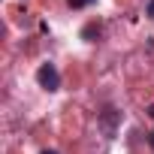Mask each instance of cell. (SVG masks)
<instances>
[{
	"label": "cell",
	"mask_w": 154,
	"mask_h": 154,
	"mask_svg": "<svg viewBox=\"0 0 154 154\" xmlns=\"http://www.w3.org/2000/svg\"><path fill=\"white\" fill-rule=\"evenodd\" d=\"M36 82H39V88H45V91H57V88H60V72H57V66H54V63H39Z\"/></svg>",
	"instance_id": "6da1fadb"
},
{
	"label": "cell",
	"mask_w": 154,
	"mask_h": 154,
	"mask_svg": "<svg viewBox=\"0 0 154 154\" xmlns=\"http://www.w3.org/2000/svg\"><path fill=\"white\" fill-rule=\"evenodd\" d=\"M97 121H100L103 133L112 139V136H115V130H118V124H121V112H118V109H112V106H106V109L97 115Z\"/></svg>",
	"instance_id": "7a4b0ae2"
},
{
	"label": "cell",
	"mask_w": 154,
	"mask_h": 154,
	"mask_svg": "<svg viewBox=\"0 0 154 154\" xmlns=\"http://www.w3.org/2000/svg\"><path fill=\"white\" fill-rule=\"evenodd\" d=\"M100 33H103V27H100L97 21H91V24H85V27H82V39H88V42H97V39H100Z\"/></svg>",
	"instance_id": "3957f363"
},
{
	"label": "cell",
	"mask_w": 154,
	"mask_h": 154,
	"mask_svg": "<svg viewBox=\"0 0 154 154\" xmlns=\"http://www.w3.org/2000/svg\"><path fill=\"white\" fill-rule=\"evenodd\" d=\"M66 3L72 6V9H85V6H91L94 0H66Z\"/></svg>",
	"instance_id": "277c9868"
},
{
	"label": "cell",
	"mask_w": 154,
	"mask_h": 154,
	"mask_svg": "<svg viewBox=\"0 0 154 154\" xmlns=\"http://www.w3.org/2000/svg\"><path fill=\"white\" fill-rule=\"evenodd\" d=\"M145 15H148V18H154V0H148V9H145Z\"/></svg>",
	"instance_id": "5b68a950"
},
{
	"label": "cell",
	"mask_w": 154,
	"mask_h": 154,
	"mask_svg": "<svg viewBox=\"0 0 154 154\" xmlns=\"http://www.w3.org/2000/svg\"><path fill=\"white\" fill-rule=\"evenodd\" d=\"M148 145H151V151H154V130L148 133Z\"/></svg>",
	"instance_id": "8992f818"
},
{
	"label": "cell",
	"mask_w": 154,
	"mask_h": 154,
	"mask_svg": "<svg viewBox=\"0 0 154 154\" xmlns=\"http://www.w3.org/2000/svg\"><path fill=\"white\" fill-rule=\"evenodd\" d=\"M42 154H57V151H54V148H45V151H42Z\"/></svg>",
	"instance_id": "52a82bcc"
},
{
	"label": "cell",
	"mask_w": 154,
	"mask_h": 154,
	"mask_svg": "<svg viewBox=\"0 0 154 154\" xmlns=\"http://www.w3.org/2000/svg\"><path fill=\"white\" fill-rule=\"evenodd\" d=\"M148 115H151V118H154V103H151V106H148Z\"/></svg>",
	"instance_id": "ba28073f"
}]
</instances>
